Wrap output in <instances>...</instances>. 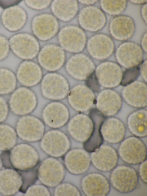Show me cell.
I'll return each mask as SVG.
<instances>
[{
  "instance_id": "35",
  "label": "cell",
  "mask_w": 147,
  "mask_h": 196,
  "mask_svg": "<svg viewBox=\"0 0 147 196\" xmlns=\"http://www.w3.org/2000/svg\"><path fill=\"white\" fill-rule=\"evenodd\" d=\"M102 9L105 12L112 15H118L126 8L127 1L121 0H104L100 1Z\"/></svg>"
},
{
  "instance_id": "12",
  "label": "cell",
  "mask_w": 147,
  "mask_h": 196,
  "mask_svg": "<svg viewBox=\"0 0 147 196\" xmlns=\"http://www.w3.org/2000/svg\"><path fill=\"white\" fill-rule=\"evenodd\" d=\"M95 75L99 84L106 88H112L121 83L123 73L119 65L108 61L99 65L96 69Z\"/></svg>"
},
{
  "instance_id": "39",
  "label": "cell",
  "mask_w": 147,
  "mask_h": 196,
  "mask_svg": "<svg viewBox=\"0 0 147 196\" xmlns=\"http://www.w3.org/2000/svg\"><path fill=\"white\" fill-rule=\"evenodd\" d=\"M25 196H49L51 194L48 189L44 186L35 185L29 187L26 190Z\"/></svg>"
},
{
  "instance_id": "6",
  "label": "cell",
  "mask_w": 147,
  "mask_h": 196,
  "mask_svg": "<svg viewBox=\"0 0 147 196\" xmlns=\"http://www.w3.org/2000/svg\"><path fill=\"white\" fill-rule=\"evenodd\" d=\"M110 179L112 185L116 190L122 193H128L134 190L137 186L138 176L134 168L121 165L113 170Z\"/></svg>"
},
{
  "instance_id": "15",
  "label": "cell",
  "mask_w": 147,
  "mask_h": 196,
  "mask_svg": "<svg viewBox=\"0 0 147 196\" xmlns=\"http://www.w3.org/2000/svg\"><path fill=\"white\" fill-rule=\"evenodd\" d=\"M38 62L46 70L54 71L59 69L64 64L65 55L63 49L54 44H49L44 46L38 56Z\"/></svg>"
},
{
  "instance_id": "11",
  "label": "cell",
  "mask_w": 147,
  "mask_h": 196,
  "mask_svg": "<svg viewBox=\"0 0 147 196\" xmlns=\"http://www.w3.org/2000/svg\"><path fill=\"white\" fill-rule=\"evenodd\" d=\"M95 69V66L92 59L82 53L72 56L66 65L68 73L75 79L80 80L88 79L93 74Z\"/></svg>"
},
{
  "instance_id": "19",
  "label": "cell",
  "mask_w": 147,
  "mask_h": 196,
  "mask_svg": "<svg viewBox=\"0 0 147 196\" xmlns=\"http://www.w3.org/2000/svg\"><path fill=\"white\" fill-rule=\"evenodd\" d=\"M81 26L85 30L96 32L102 29L106 23V18L100 9L93 6H86L80 11L78 17Z\"/></svg>"
},
{
  "instance_id": "49",
  "label": "cell",
  "mask_w": 147,
  "mask_h": 196,
  "mask_svg": "<svg viewBox=\"0 0 147 196\" xmlns=\"http://www.w3.org/2000/svg\"><path fill=\"white\" fill-rule=\"evenodd\" d=\"M81 3L86 5H91L94 4L96 3L98 0H79Z\"/></svg>"
},
{
  "instance_id": "25",
  "label": "cell",
  "mask_w": 147,
  "mask_h": 196,
  "mask_svg": "<svg viewBox=\"0 0 147 196\" xmlns=\"http://www.w3.org/2000/svg\"><path fill=\"white\" fill-rule=\"evenodd\" d=\"M66 167L71 174H79L86 172L90 166L91 160L85 150L76 149L69 151L64 159Z\"/></svg>"
},
{
  "instance_id": "41",
  "label": "cell",
  "mask_w": 147,
  "mask_h": 196,
  "mask_svg": "<svg viewBox=\"0 0 147 196\" xmlns=\"http://www.w3.org/2000/svg\"><path fill=\"white\" fill-rule=\"evenodd\" d=\"M9 41L5 36L0 35V60L6 58L9 50Z\"/></svg>"
},
{
  "instance_id": "20",
  "label": "cell",
  "mask_w": 147,
  "mask_h": 196,
  "mask_svg": "<svg viewBox=\"0 0 147 196\" xmlns=\"http://www.w3.org/2000/svg\"><path fill=\"white\" fill-rule=\"evenodd\" d=\"M43 120L49 127L60 128L64 126L69 118V112L66 106L58 102H53L47 105L42 113Z\"/></svg>"
},
{
  "instance_id": "46",
  "label": "cell",
  "mask_w": 147,
  "mask_h": 196,
  "mask_svg": "<svg viewBox=\"0 0 147 196\" xmlns=\"http://www.w3.org/2000/svg\"><path fill=\"white\" fill-rule=\"evenodd\" d=\"M140 72L143 79L147 82V60H146L141 64Z\"/></svg>"
},
{
  "instance_id": "40",
  "label": "cell",
  "mask_w": 147,
  "mask_h": 196,
  "mask_svg": "<svg viewBox=\"0 0 147 196\" xmlns=\"http://www.w3.org/2000/svg\"><path fill=\"white\" fill-rule=\"evenodd\" d=\"M51 0H25L28 7L35 9L41 10L46 8L50 4Z\"/></svg>"
},
{
  "instance_id": "50",
  "label": "cell",
  "mask_w": 147,
  "mask_h": 196,
  "mask_svg": "<svg viewBox=\"0 0 147 196\" xmlns=\"http://www.w3.org/2000/svg\"><path fill=\"white\" fill-rule=\"evenodd\" d=\"M132 3L136 4H141L145 3L147 2V0H129Z\"/></svg>"
},
{
  "instance_id": "47",
  "label": "cell",
  "mask_w": 147,
  "mask_h": 196,
  "mask_svg": "<svg viewBox=\"0 0 147 196\" xmlns=\"http://www.w3.org/2000/svg\"><path fill=\"white\" fill-rule=\"evenodd\" d=\"M147 3L144 4L141 9V13L143 20L147 23Z\"/></svg>"
},
{
  "instance_id": "44",
  "label": "cell",
  "mask_w": 147,
  "mask_h": 196,
  "mask_svg": "<svg viewBox=\"0 0 147 196\" xmlns=\"http://www.w3.org/2000/svg\"><path fill=\"white\" fill-rule=\"evenodd\" d=\"M21 0H0V6L4 9L16 5Z\"/></svg>"
},
{
  "instance_id": "1",
  "label": "cell",
  "mask_w": 147,
  "mask_h": 196,
  "mask_svg": "<svg viewBox=\"0 0 147 196\" xmlns=\"http://www.w3.org/2000/svg\"><path fill=\"white\" fill-rule=\"evenodd\" d=\"M40 147L48 155L53 157H61L69 150L70 141L63 132L57 130L48 131L41 139Z\"/></svg>"
},
{
  "instance_id": "16",
  "label": "cell",
  "mask_w": 147,
  "mask_h": 196,
  "mask_svg": "<svg viewBox=\"0 0 147 196\" xmlns=\"http://www.w3.org/2000/svg\"><path fill=\"white\" fill-rule=\"evenodd\" d=\"M90 158L95 168L100 171L107 172L112 170L116 166L119 156L113 147L109 145H102L92 152Z\"/></svg>"
},
{
  "instance_id": "37",
  "label": "cell",
  "mask_w": 147,
  "mask_h": 196,
  "mask_svg": "<svg viewBox=\"0 0 147 196\" xmlns=\"http://www.w3.org/2000/svg\"><path fill=\"white\" fill-rule=\"evenodd\" d=\"M54 195L56 196L81 195L78 189L72 184L64 183L57 186L54 192Z\"/></svg>"
},
{
  "instance_id": "7",
  "label": "cell",
  "mask_w": 147,
  "mask_h": 196,
  "mask_svg": "<svg viewBox=\"0 0 147 196\" xmlns=\"http://www.w3.org/2000/svg\"><path fill=\"white\" fill-rule=\"evenodd\" d=\"M10 158L13 166L21 171H26L34 168L39 160L36 149L32 146L25 143L15 147L11 151Z\"/></svg>"
},
{
  "instance_id": "45",
  "label": "cell",
  "mask_w": 147,
  "mask_h": 196,
  "mask_svg": "<svg viewBox=\"0 0 147 196\" xmlns=\"http://www.w3.org/2000/svg\"><path fill=\"white\" fill-rule=\"evenodd\" d=\"M92 74L89 77L90 79L88 81H89L88 83L89 87H90L92 89H94V90L97 91L99 88L98 83L96 78L95 75H94Z\"/></svg>"
},
{
  "instance_id": "51",
  "label": "cell",
  "mask_w": 147,
  "mask_h": 196,
  "mask_svg": "<svg viewBox=\"0 0 147 196\" xmlns=\"http://www.w3.org/2000/svg\"><path fill=\"white\" fill-rule=\"evenodd\" d=\"M2 166V162L0 158V171L1 169V167Z\"/></svg>"
},
{
  "instance_id": "13",
  "label": "cell",
  "mask_w": 147,
  "mask_h": 196,
  "mask_svg": "<svg viewBox=\"0 0 147 196\" xmlns=\"http://www.w3.org/2000/svg\"><path fill=\"white\" fill-rule=\"evenodd\" d=\"M115 56L121 65L129 69L136 67L142 62L143 53L142 48L138 45L132 42H127L118 47Z\"/></svg>"
},
{
  "instance_id": "18",
  "label": "cell",
  "mask_w": 147,
  "mask_h": 196,
  "mask_svg": "<svg viewBox=\"0 0 147 196\" xmlns=\"http://www.w3.org/2000/svg\"><path fill=\"white\" fill-rule=\"evenodd\" d=\"M94 125L93 121L89 117L84 114H78L69 122L68 131L75 140L80 142H84L91 136Z\"/></svg>"
},
{
  "instance_id": "43",
  "label": "cell",
  "mask_w": 147,
  "mask_h": 196,
  "mask_svg": "<svg viewBox=\"0 0 147 196\" xmlns=\"http://www.w3.org/2000/svg\"><path fill=\"white\" fill-rule=\"evenodd\" d=\"M147 164L146 160L141 163L139 168V172L141 179L143 182L147 183Z\"/></svg>"
},
{
  "instance_id": "10",
  "label": "cell",
  "mask_w": 147,
  "mask_h": 196,
  "mask_svg": "<svg viewBox=\"0 0 147 196\" xmlns=\"http://www.w3.org/2000/svg\"><path fill=\"white\" fill-rule=\"evenodd\" d=\"M9 103L10 108L14 114L25 115L31 113L34 109L37 100L32 91L26 88L22 87L13 93Z\"/></svg>"
},
{
  "instance_id": "28",
  "label": "cell",
  "mask_w": 147,
  "mask_h": 196,
  "mask_svg": "<svg viewBox=\"0 0 147 196\" xmlns=\"http://www.w3.org/2000/svg\"><path fill=\"white\" fill-rule=\"evenodd\" d=\"M100 131L103 139L109 143L115 144L121 141L125 137L126 129L123 123L115 118H110L101 124Z\"/></svg>"
},
{
  "instance_id": "3",
  "label": "cell",
  "mask_w": 147,
  "mask_h": 196,
  "mask_svg": "<svg viewBox=\"0 0 147 196\" xmlns=\"http://www.w3.org/2000/svg\"><path fill=\"white\" fill-rule=\"evenodd\" d=\"M41 89L42 95L46 98L52 100L63 99L69 92V84L62 75L55 73L46 74L42 81Z\"/></svg>"
},
{
  "instance_id": "21",
  "label": "cell",
  "mask_w": 147,
  "mask_h": 196,
  "mask_svg": "<svg viewBox=\"0 0 147 196\" xmlns=\"http://www.w3.org/2000/svg\"><path fill=\"white\" fill-rule=\"evenodd\" d=\"M95 99L93 91L88 87L81 84L74 87L68 96L70 106L75 110L80 112L89 110L92 107Z\"/></svg>"
},
{
  "instance_id": "42",
  "label": "cell",
  "mask_w": 147,
  "mask_h": 196,
  "mask_svg": "<svg viewBox=\"0 0 147 196\" xmlns=\"http://www.w3.org/2000/svg\"><path fill=\"white\" fill-rule=\"evenodd\" d=\"M8 111V105L6 101L3 98L0 97V122L6 119Z\"/></svg>"
},
{
  "instance_id": "48",
  "label": "cell",
  "mask_w": 147,
  "mask_h": 196,
  "mask_svg": "<svg viewBox=\"0 0 147 196\" xmlns=\"http://www.w3.org/2000/svg\"><path fill=\"white\" fill-rule=\"evenodd\" d=\"M141 45L143 50L147 52V33L143 35L141 40Z\"/></svg>"
},
{
  "instance_id": "4",
  "label": "cell",
  "mask_w": 147,
  "mask_h": 196,
  "mask_svg": "<svg viewBox=\"0 0 147 196\" xmlns=\"http://www.w3.org/2000/svg\"><path fill=\"white\" fill-rule=\"evenodd\" d=\"M9 41L13 53L23 59L33 58L39 50V44L37 40L33 35L27 33L16 34L10 38Z\"/></svg>"
},
{
  "instance_id": "17",
  "label": "cell",
  "mask_w": 147,
  "mask_h": 196,
  "mask_svg": "<svg viewBox=\"0 0 147 196\" xmlns=\"http://www.w3.org/2000/svg\"><path fill=\"white\" fill-rule=\"evenodd\" d=\"M87 49L90 54L99 60L105 59L113 53L114 44L109 36L98 34L92 36L88 41Z\"/></svg>"
},
{
  "instance_id": "24",
  "label": "cell",
  "mask_w": 147,
  "mask_h": 196,
  "mask_svg": "<svg viewBox=\"0 0 147 196\" xmlns=\"http://www.w3.org/2000/svg\"><path fill=\"white\" fill-rule=\"evenodd\" d=\"M146 84L140 81H134L126 86L122 91V97L130 105L142 108L147 105Z\"/></svg>"
},
{
  "instance_id": "22",
  "label": "cell",
  "mask_w": 147,
  "mask_h": 196,
  "mask_svg": "<svg viewBox=\"0 0 147 196\" xmlns=\"http://www.w3.org/2000/svg\"><path fill=\"white\" fill-rule=\"evenodd\" d=\"M82 191L88 196H105L110 190L107 179L103 175L98 173H90L82 180Z\"/></svg>"
},
{
  "instance_id": "26",
  "label": "cell",
  "mask_w": 147,
  "mask_h": 196,
  "mask_svg": "<svg viewBox=\"0 0 147 196\" xmlns=\"http://www.w3.org/2000/svg\"><path fill=\"white\" fill-rule=\"evenodd\" d=\"M135 25L133 19L125 15L119 16L111 20L109 30L111 35L115 39L120 41L127 40L134 34Z\"/></svg>"
},
{
  "instance_id": "8",
  "label": "cell",
  "mask_w": 147,
  "mask_h": 196,
  "mask_svg": "<svg viewBox=\"0 0 147 196\" xmlns=\"http://www.w3.org/2000/svg\"><path fill=\"white\" fill-rule=\"evenodd\" d=\"M59 42L63 48L69 52L78 53L84 49L86 42V37L80 28L68 26L63 28L58 35Z\"/></svg>"
},
{
  "instance_id": "2",
  "label": "cell",
  "mask_w": 147,
  "mask_h": 196,
  "mask_svg": "<svg viewBox=\"0 0 147 196\" xmlns=\"http://www.w3.org/2000/svg\"><path fill=\"white\" fill-rule=\"evenodd\" d=\"M65 174V169L62 164L53 157L43 160L38 169L37 174L38 178L43 184L52 187L59 185Z\"/></svg>"
},
{
  "instance_id": "29",
  "label": "cell",
  "mask_w": 147,
  "mask_h": 196,
  "mask_svg": "<svg viewBox=\"0 0 147 196\" xmlns=\"http://www.w3.org/2000/svg\"><path fill=\"white\" fill-rule=\"evenodd\" d=\"M42 72L40 66L30 61H25L20 65L17 77L23 85L31 87L38 84L42 78Z\"/></svg>"
},
{
  "instance_id": "14",
  "label": "cell",
  "mask_w": 147,
  "mask_h": 196,
  "mask_svg": "<svg viewBox=\"0 0 147 196\" xmlns=\"http://www.w3.org/2000/svg\"><path fill=\"white\" fill-rule=\"evenodd\" d=\"M32 26L34 34L42 41L48 40L54 36L59 28L56 18L52 15L47 14H40L34 17Z\"/></svg>"
},
{
  "instance_id": "32",
  "label": "cell",
  "mask_w": 147,
  "mask_h": 196,
  "mask_svg": "<svg viewBox=\"0 0 147 196\" xmlns=\"http://www.w3.org/2000/svg\"><path fill=\"white\" fill-rule=\"evenodd\" d=\"M147 111L141 109L130 114L127 118L130 132L136 137H144L147 135Z\"/></svg>"
},
{
  "instance_id": "38",
  "label": "cell",
  "mask_w": 147,
  "mask_h": 196,
  "mask_svg": "<svg viewBox=\"0 0 147 196\" xmlns=\"http://www.w3.org/2000/svg\"><path fill=\"white\" fill-rule=\"evenodd\" d=\"M136 67L129 68L123 74L120 83L122 85L126 86L134 82L137 78L139 74L140 70Z\"/></svg>"
},
{
  "instance_id": "27",
  "label": "cell",
  "mask_w": 147,
  "mask_h": 196,
  "mask_svg": "<svg viewBox=\"0 0 147 196\" xmlns=\"http://www.w3.org/2000/svg\"><path fill=\"white\" fill-rule=\"evenodd\" d=\"M27 14L22 7L16 5L5 9L1 17L2 22L9 31L14 32L22 29L27 20Z\"/></svg>"
},
{
  "instance_id": "23",
  "label": "cell",
  "mask_w": 147,
  "mask_h": 196,
  "mask_svg": "<svg viewBox=\"0 0 147 196\" xmlns=\"http://www.w3.org/2000/svg\"><path fill=\"white\" fill-rule=\"evenodd\" d=\"M122 104L121 96L112 90L106 89L102 91L97 98V110L106 116H112L116 114L120 109Z\"/></svg>"
},
{
  "instance_id": "33",
  "label": "cell",
  "mask_w": 147,
  "mask_h": 196,
  "mask_svg": "<svg viewBox=\"0 0 147 196\" xmlns=\"http://www.w3.org/2000/svg\"><path fill=\"white\" fill-rule=\"evenodd\" d=\"M16 132L11 127L0 124V150L7 151L12 148L17 142Z\"/></svg>"
},
{
  "instance_id": "9",
  "label": "cell",
  "mask_w": 147,
  "mask_h": 196,
  "mask_svg": "<svg viewBox=\"0 0 147 196\" xmlns=\"http://www.w3.org/2000/svg\"><path fill=\"white\" fill-rule=\"evenodd\" d=\"M45 130L43 122L33 116H26L21 118L16 126L18 135L22 139L28 142H35L41 140Z\"/></svg>"
},
{
  "instance_id": "5",
  "label": "cell",
  "mask_w": 147,
  "mask_h": 196,
  "mask_svg": "<svg viewBox=\"0 0 147 196\" xmlns=\"http://www.w3.org/2000/svg\"><path fill=\"white\" fill-rule=\"evenodd\" d=\"M120 157L130 164H140L146 157V148L143 142L136 137L132 136L124 140L119 149Z\"/></svg>"
},
{
  "instance_id": "36",
  "label": "cell",
  "mask_w": 147,
  "mask_h": 196,
  "mask_svg": "<svg viewBox=\"0 0 147 196\" xmlns=\"http://www.w3.org/2000/svg\"><path fill=\"white\" fill-rule=\"evenodd\" d=\"M100 126L94 125L93 130L91 136L84 142V148L87 152H94L101 145L103 139L100 131Z\"/></svg>"
},
{
  "instance_id": "30",
  "label": "cell",
  "mask_w": 147,
  "mask_h": 196,
  "mask_svg": "<svg viewBox=\"0 0 147 196\" xmlns=\"http://www.w3.org/2000/svg\"><path fill=\"white\" fill-rule=\"evenodd\" d=\"M22 178L16 170L7 169L0 172V193L5 196L15 194L21 188Z\"/></svg>"
},
{
  "instance_id": "34",
  "label": "cell",
  "mask_w": 147,
  "mask_h": 196,
  "mask_svg": "<svg viewBox=\"0 0 147 196\" xmlns=\"http://www.w3.org/2000/svg\"><path fill=\"white\" fill-rule=\"evenodd\" d=\"M16 84V78L13 73L8 69L0 68V94L11 92Z\"/></svg>"
},
{
  "instance_id": "31",
  "label": "cell",
  "mask_w": 147,
  "mask_h": 196,
  "mask_svg": "<svg viewBox=\"0 0 147 196\" xmlns=\"http://www.w3.org/2000/svg\"><path fill=\"white\" fill-rule=\"evenodd\" d=\"M51 9L54 15L60 20L65 22L71 20L76 14L78 9L76 0H54Z\"/></svg>"
}]
</instances>
